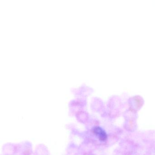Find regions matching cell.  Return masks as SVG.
I'll return each mask as SVG.
<instances>
[{
	"label": "cell",
	"instance_id": "cell-1",
	"mask_svg": "<svg viewBox=\"0 0 155 155\" xmlns=\"http://www.w3.org/2000/svg\"><path fill=\"white\" fill-rule=\"evenodd\" d=\"M95 132L98 136L100 139L102 140H105L107 139V135L106 132L100 128H97L96 129Z\"/></svg>",
	"mask_w": 155,
	"mask_h": 155
}]
</instances>
